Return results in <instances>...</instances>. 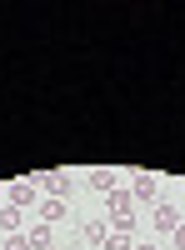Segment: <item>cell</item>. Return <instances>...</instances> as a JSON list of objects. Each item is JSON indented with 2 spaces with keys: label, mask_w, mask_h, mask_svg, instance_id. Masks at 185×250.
Masks as SVG:
<instances>
[{
  "label": "cell",
  "mask_w": 185,
  "mask_h": 250,
  "mask_svg": "<svg viewBox=\"0 0 185 250\" xmlns=\"http://www.w3.org/2000/svg\"><path fill=\"white\" fill-rule=\"evenodd\" d=\"M35 215H40V225H60V220H65V200H50V195H40Z\"/></svg>",
  "instance_id": "ba28073f"
},
{
  "label": "cell",
  "mask_w": 185,
  "mask_h": 250,
  "mask_svg": "<svg viewBox=\"0 0 185 250\" xmlns=\"http://www.w3.org/2000/svg\"><path fill=\"white\" fill-rule=\"evenodd\" d=\"M75 240H80V245H90V250H100V245L110 240V220H80Z\"/></svg>",
  "instance_id": "3957f363"
},
{
  "label": "cell",
  "mask_w": 185,
  "mask_h": 250,
  "mask_svg": "<svg viewBox=\"0 0 185 250\" xmlns=\"http://www.w3.org/2000/svg\"><path fill=\"white\" fill-rule=\"evenodd\" d=\"M5 205H15V210H25V205H40V190H35V180L25 175V180L5 185Z\"/></svg>",
  "instance_id": "7a4b0ae2"
},
{
  "label": "cell",
  "mask_w": 185,
  "mask_h": 250,
  "mask_svg": "<svg viewBox=\"0 0 185 250\" xmlns=\"http://www.w3.org/2000/svg\"><path fill=\"white\" fill-rule=\"evenodd\" d=\"M105 210H110V220H115V215H135V195H130V185H115V190L105 195Z\"/></svg>",
  "instance_id": "5b68a950"
},
{
  "label": "cell",
  "mask_w": 185,
  "mask_h": 250,
  "mask_svg": "<svg viewBox=\"0 0 185 250\" xmlns=\"http://www.w3.org/2000/svg\"><path fill=\"white\" fill-rule=\"evenodd\" d=\"M155 230H160V235H175V230H180V205H170V200L155 205Z\"/></svg>",
  "instance_id": "8992f818"
},
{
  "label": "cell",
  "mask_w": 185,
  "mask_h": 250,
  "mask_svg": "<svg viewBox=\"0 0 185 250\" xmlns=\"http://www.w3.org/2000/svg\"><path fill=\"white\" fill-rule=\"evenodd\" d=\"M175 250H185V225H180V230H175Z\"/></svg>",
  "instance_id": "5bb4252c"
},
{
  "label": "cell",
  "mask_w": 185,
  "mask_h": 250,
  "mask_svg": "<svg viewBox=\"0 0 185 250\" xmlns=\"http://www.w3.org/2000/svg\"><path fill=\"white\" fill-rule=\"evenodd\" d=\"M70 250H90V245H80V240H75V245H70Z\"/></svg>",
  "instance_id": "2e32d148"
},
{
  "label": "cell",
  "mask_w": 185,
  "mask_h": 250,
  "mask_svg": "<svg viewBox=\"0 0 185 250\" xmlns=\"http://www.w3.org/2000/svg\"><path fill=\"white\" fill-rule=\"evenodd\" d=\"M50 240H55V225H30V250H50Z\"/></svg>",
  "instance_id": "9c48e42d"
},
{
  "label": "cell",
  "mask_w": 185,
  "mask_h": 250,
  "mask_svg": "<svg viewBox=\"0 0 185 250\" xmlns=\"http://www.w3.org/2000/svg\"><path fill=\"white\" fill-rule=\"evenodd\" d=\"M110 235H135V215H115L110 220Z\"/></svg>",
  "instance_id": "8fae6325"
},
{
  "label": "cell",
  "mask_w": 185,
  "mask_h": 250,
  "mask_svg": "<svg viewBox=\"0 0 185 250\" xmlns=\"http://www.w3.org/2000/svg\"><path fill=\"white\" fill-rule=\"evenodd\" d=\"M0 250H30V235H5V245Z\"/></svg>",
  "instance_id": "4fadbf2b"
},
{
  "label": "cell",
  "mask_w": 185,
  "mask_h": 250,
  "mask_svg": "<svg viewBox=\"0 0 185 250\" xmlns=\"http://www.w3.org/2000/svg\"><path fill=\"white\" fill-rule=\"evenodd\" d=\"M20 225H25V215H20L15 205H5V210H0V230H5V235H20Z\"/></svg>",
  "instance_id": "30bf717a"
},
{
  "label": "cell",
  "mask_w": 185,
  "mask_h": 250,
  "mask_svg": "<svg viewBox=\"0 0 185 250\" xmlns=\"http://www.w3.org/2000/svg\"><path fill=\"white\" fill-rule=\"evenodd\" d=\"M135 250H155V245H150V240H140V245H135Z\"/></svg>",
  "instance_id": "9a60e30c"
},
{
  "label": "cell",
  "mask_w": 185,
  "mask_h": 250,
  "mask_svg": "<svg viewBox=\"0 0 185 250\" xmlns=\"http://www.w3.org/2000/svg\"><path fill=\"white\" fill-rule=\"evenodd\" d=\"M30 180H35V190L50 195V200H65V195L75 190V180H70L65 170H45V175H30Z\"/></svg>",
  "instance_id": "6da1fadb"
},
{
  "label": "cell",
  "mask_w": 185,
  "mask_h": 250,
  "mask_svg": "<svg viewBox=\"0 0 185 250\" xmlns=\"http://www.w3.org/2000/svg\"><path fill=\"white\" fill-rule=\"evenodd\" d=\"M80 180H85V185H90V190H95V195H110V190H115V185H125V180H120L115 170H85V175H80Z\"/></svg>",
  "instance_id": "52a82bcc"
},
{
  "label": "cell",
  "mask_w": 185,
  "mask_h": 250,
  "mask_svg": "<svg viewBox=\"0 0 185 250\" xmlns=\"http://www.w3.org/2000/svg\"><path fill=\"white\" fill-rule=\"evenodd\" d=\"M125 185H130L135 205H160V180H155V175H135V180H125Z\"/></svg>",
  "instance_id": "277c9868"
},
{
  "label": "cell",
  "mask_w": 185,
  "mask_h": 250,
  "mask_svg": "<svg viewBox=\"0 0 185 250\" xmlns=\"http://www.w3.org/2000/svg\"><path fill=\"white\" fill-rule=\"evenodd\" d=\"M100 250H135V240H130V235H110Z\"/></svg>",
  "instance_id": "7c38bea8"
}]
</instances>
